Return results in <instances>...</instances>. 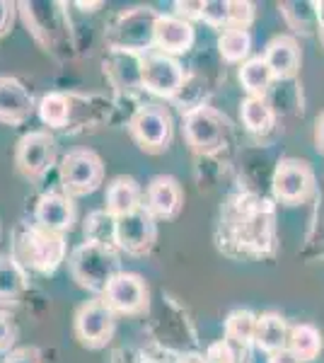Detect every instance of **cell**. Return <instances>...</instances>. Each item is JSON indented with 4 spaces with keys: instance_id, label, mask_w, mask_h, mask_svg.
<instances>
[{
    "instance_id": "4316f807",
    "label": "cell",
    "mask_w": 324,
    "mask_h": 363,
    "mask_svg": "<svg viewBox=\"0 0 324 363\" xmlns=\"http://www.w3.org/2000/svg\"><path fill=\"white\" fill-rule=\"evenodd\" d=\"M85 238L90 240V242L116 247L114 245V218H111L107 211L90 213V218L85 220Z\"/></svg>"
},
{
    "instance_id": "f35d334b",
    "label": "cell",
    "mask_w": 324,
    "mask_h": 363,
    "mask_svg": "<svg viewBox=\"0 0 324 363\" xmlns=\"http://www.w3.org/2000/svg\"><path fill=\"white\" fill-rule=\"evenodd\" d=\"M75 5L82 10H90V13H92V8H102V3H75Z\"/></svg>"
},
{
    "instance_id": "9c48e42d",
    "label": "cell",
    "mask_w": 324,
    "mask_h": 363,
    "mask_svg": "<svg viewBox=\"0 0 324 363\" xmlns=\"http://www.w3.org/2000/svg\"><path fill=\"white\" fill-rule=\"evenodd\" d=\"M75 339L85 349H102L107 347L114 337L116 330V313L111 310L102 298H92V301L82 303L75 310L73 318Z\"/></svg>"
},
{
    "instance_id": "d6a6232c",
    "label": "cell",
    "mask_w": 324,
    "mask_h": 363,
    "mask_svg": "<svg viewBox=\"0 0 324 363\" xmlns=\"http://www.w3.org/2000/svg\"><path fill=\"white\" fill-rule=\"evenodd\" d=\"M15 13H20V10H17V3H10V0H0V37H5V34L13 29Z\"/></svg>"
},
{
    "instance_id": "5bb4252c",
    "label": "cell",
    "mask_w": 324,
    "mask_h": 363,
    "mask_svg": "<svg viewBox=\"0 0 324 363\" xmlns=\"http://www.w3.org/2000/svg\"><path fill=\"white\" fill-rule=\"evenodd\" d=\"M34 223L44 230L66 235L75 225V203L66 191H44L34 206Z\"/></svg>"
},
{
    "instance_id": "f546056e",
    "label": "cell",
    "mask_w": 324,
    "mask_h": 363,
    "mask_svg": "<svg viewBox=\"0 0 324 363\" xmlns=\"http://www.w3.org/2000/svg\"><path fill=\"white\" fill-rule=\"evenodd\" d=\"M255 20V5L242 0H230V27L247 29Z\"/></svg>"
},
{
    "instance_id": "836d02e7",
    "label": "cell",
    "mask_w": 324,
    "mask_h": 363,
    "mask_svg": "<svg viewBox=\"0 0 324 363\" xmlns=\"http://www.w3.org/2000/svg\"><path fill=\"white\" fill-rule=\"evenodd\" d=\"M208 363H235V354L230 349L228 342H218L208 349V356H206Z\"/></svg>"
},
{
    "instance_id": "52a82bcc",
    "label": "cell",
    "mask_w": 324,
    "mask_h": 363,
    "mask_svg": "<svg viewBox=\"0 0 324 363\" xmlns=\"http://www.w3.org/2000/svg\"><path fill=\"white\" fill-rule=\"evenodd\" d=\"M128 133L145 153H164L172 143L174 133L172 114L162 104H143L128 121Z\"/></svg>"
},
{
    "instance_id": "8992f818",
    "label": "cell",
    "mask_w": 324,
    "mask_h": 363,
    "mask_svg": "<svg viewBox=\"0 0 324 363\" xmlns=\"http://www.w3.org/2000/svg\"><path fill=\"white\" fill-rule=\"evenodd\" d=\"M138 80L152 95L174 99L184 87L186 75L177 58L152 49L148 54L138 56Z\"/></svg>"
},
{
    "instance_id": "f1b7e54d",
    "label": "cell",
    "mask_w": 324,
    "mask_h": 363,
    "mask_svg": "<svg viewBox=\"0 0 324 363\" xmlns=\"http://www.w3.org/2000/svg\"><path fill=\"white\" fill-rule=\"evenodd\" d=\"M201 20L211 27H230V0H206L201 3Z\"/></svg>"
},
{
    "instance_id": "8d00e7d4",
    "label": "cell",
    "mask_w": 324,
    "mask_h": 363,
    "mask_svg": "<svg viewBox=\"0 0 324 363\" xmlns=\"http://www.w3.org/2000/svg\"><path fill=\"white\" fill-rule=\"evenodd\" d=\"M315 140H317V148L324 153V112L317 116V124H315Z\"/></svg>"
},
{
    "instance_id": "74e56055",
    "label": "cell",
    "mask_w": 324,
    "mask_h": 363,
    "mask_svg": "<svg viewBox=\"0 0 324 363\" xmlns=\"http://www.w3.org/2000/svg\"><path fill=\"white\" fill-rule=\"evenodd\" d=\"M179 363H208V361L201 359L199 354H186V356H181Z\"/></svg>"
},
{
    "instance_id": "d6986e66",
    "label": "cell",
    "mask_w": 324,
    "mask_h": 363,
    "mask_svg": "<svg viewBox=\"0 0 324 363\" xmlns=\"http://www.w3.org/2000/svg\"><path fill=\"white\" fill-rule=\"evenodd\" d=\"M264 61L269 63L271 73H274L276 80H288L298 73L300 68V49L298 42L293 37H286V34H279L267 44L264 49Z\"/></svg>"
},
{
    "instance_id": "ac0fdd59",
    "label": "cell",
    "mask_w": 324,
    "mask_h": 363,
    "mask_svg": "<svg viewBox=\"0 0 324 363\" xmlns=\"http://www.w3.org/2000/svg\"><path fill=\"white\" fill-rule=\"evenodd\" d=\"M104 203H107V213L111 218H121V216H128L133 211H138L143 203V189L133 177L128 174H119L109 182L107 186V196H104Z\"/></svg>"
},
{
    "instance_id": "83f0119b",
    "label": "cell",
    "mask_w": 324,
    "mask_h": 363,
    "mask_svg": "<svg viewBox=\"0 0 324 363\" xmlns=\"http://www.w3.org/2000/svg\"><path fill=\"white\" fill-rule=\"evenodd\" d=\"M255 330H257V315H252L250 310H238L225 322L228 339H235L240 344L255 342Z\"/></svg>"
},
{
    "instance_id": "8fae6325",
    "label": "cell",
    "mask_w": 324,
    "mask_h": 363,
    "mask_svg": "<svg viewBox=\"0 0 324 363\" xmlns=\"http://www.w3.org/2000/svg\"><path fill=\"white\" fill-rule=\"evenodd\" d=\"M157 240V220L145 206L121 218H114V245L126 255L143 257Z\"/></svg>"
},
{
    "instance_id": "7a4b0ae2",
    "label": "cell",
    "mask_w": 324,
    "mask_h": 363,
    "mask_svg": "<svg viewBox=\"0 0 324 363\" xmlns=\"http://www.w3.org/2000/svg\"><path fill=\"white\" fill-rule=\"evenodd\" d=\"M160 13L152 8H131L123 10L107 25L104 39L111 51L121 54H148L155 46V25Z\"/></svg>"
},
{
    "instance_id": "30bf717a",
    "label": "cell",
    "mask_w": 324,
    "mask_h": 363,
    "mask_svg": "<svg viewBox=\"0 0 324 363\" xmlns=\"http://www.w3.org/2000/svg\"><path fill=\"white\" fill-rule=\"evenodd\" d=\"M58 8H63V5L46 3V0H41V3H37V0L17 3L27 32L37 39V44L44 51H54L61 44L63 34H66V20H63V13Z\"/></svg>"
},
{
    "instance_id": "60d3db41",
    "label": "cell",
    "mask_w": 324,
    "mask_h": 363,
    "mask_svg": "<svg viewBox=\"0 0 324 363\" xmlns=\"http://www.w3.org/2000/svg\"><path fill=\"white\" fill-rule=\"evenodd\" d=\"M0 235H3V228H0Z\"/></svg>"
},
{
    "instance_id": "484cf974",
    "label": "cell",
    "mask_w": 324,
    "mask_h": 363,
    "mask_svg": "<svg viewBox=\"0 0 324 363\" xmlns=\"http://www.w3.org/2000/svg\"><path fill=\"white\" fill-rule=\"evenodd\" d=\"M240 114L252 133H262L274 124V109L267 102V97H247L240 107Z\"/></svg>"
},
{
    "instance_id": "cb8c5ba5",
    "label": "cell",
    "mask_w": 324,
    "mask_h": 363,
    "mask_svg": "<svg viewBox=\"0 0 324 363\" xmlns=\"http://www.w3.org/2000/svg\"><path fill=\"white\" fill-rule=\"evenodd\" d=\"M252 49V37L247 29L240 27H228L218 37V51L228 63H245Z\"/></svg>"
},
{
    "instance_id": "1f68e13d",
    "label": "cell",
    "mask_w": 324,
    "mask_h": 363,
    "mask_svg": "<svg viewBox=\"0 0 324 363\" xmlns=\"http://www.w3.org/2000/svg\"><path fill=\"white\" fill-rule=\"evenodd\" d=\"M5 363H44V359L37 347H20L5 356Z\"/></svg>"
},
{
    "instance_id": "603a6c76",
    "label": "cell",
    "mask_w": 324,
    "mask_h": 363,
    "mask_svg": "<svg viewBox=\"0 0 324 363\" xmlns=\"http://www.w3.org/2000/svg\"><path fill=\"white\" fill-rule=\"evenodd\" d=\"M39 119L51 128H66L73 116V104L70 97L63 92H46L37 104Z\"/></svg>"
},
{
    "instance_id": "7c38bea8",
    "label": "cell",
    "mask_w": 324,
    "mask_h": 363,
    "mask_svg": "<svg viewBox=\"0 0 324 363\" xmlns=\"http://www.w3.org/2000/svg\"><path fill=\"white\" fill-rule=\"evenodd\" d=\"M102 301L116 315H143L150 308V289L143 277L131 272H121L107 286Z\"/></svg>"
},
{
    "instance_id": "d590c367",
    "label": "cell",
    "mask_w": 324,
    "mask_h": 363,
    "mask_svg": "<svg viewBox=\"0 0 324 363\" xmlns=\"http://www.w3.org/2000/svg\"><path fill=\"white\" fill-rule=\"evenodd\" d=\"M269 363H303V361H300L298 356L286 347V349L276 351V354H271L269 356Z\"/></svg>"
},
{
    "instance_id": "ffe728a7",
    "label": "cell",
    "mask_w": 324,
    "mask_h": 363,
    "mask_svg": "<svg viewBox=\"0 0 324 363\" xmlns=\"http://www.w3.org/2000/svg\"><path fill=\"white\" fill-rule=\"evenodd\" d=\"M27 289L25 267L13 255H0V306L15 308Z\"/></svg>"
},
{
    "instance_id": "277c9868",
    "label": "cell",
    "mask_w": 324,
    "mask_h": 363,
    "mask_svg": "<svg viewBox=\"0 0 324 363\" xmlns=\"http://www.w3.org/2000/svg\"><path fill=\"white\" fill-rule=\"evenodd\" d=\"M58 169H61V186L70 199L95 194L104 182V162L90 148L70 150L63 155Z\"/></svg>"
},
{
    "instance_id": "d4e9b609",
    "label": "cell",
    "mask_w": 324,
    "mask_h": 363,
    "mask_svg": "<svg viewBox=\"0 0 324 363\" xmlns=\"http://www.w3.org/2000/svg\"><path fill=\"white\" fill-rule=\"evenodd\" d=\"M288 349H291L300 361L317 359V356H320V351H322V335H320V330H317V327H312V325H296V327H291Z\"/></svg>"
},
{
    "instance_id": "3957f363",
    "label": "cell",
    "mask_w": 324,
    "mask_h": 363,
    "mask_svg": "<svg viewBox=\"0 0 324 363\" xmlns=\"http://www.w3.org/2000/svg\"><path fill=\"white\" fill-rule=\"evenodd\" d=\"M68 242L66 235L51 233L39 228L37 223L25 228L22 238L17 240V255L15 259L22 267L34 269L39 274H54L58 267L66 262Z\"/></svg>"
},
{
    "instance_id": "7402d4cb",
    "label": "cell",
    "mask_w": 324,
    "mask_h": 363,
    "mask_svg": "<svg viewBox=\"0 0 324 363\" xmlns=\"http://www.w3.org/2000/svg\"><path fill=\"white\" fill-rule=\"evenodd\" d=\"M271 80L276 78L271 73L269 63L264 61V56L247 58L242 66H240V83H242L250 97H267Z\"/></svg>"
},
{
    "instance_id": "6da1fadb",
    "label": "cell",
    "mask_w": 324,
    "mask_h": 363,
    "mask_svg": "<svg viewBox=\"0 0 324 363\" xmlns=\"http://www.w3.org/2000/svg\"><path fill=\"white\" fill-rule=\"evenodd\" d=\"M68 269L70 277L80 289L99 296H104V291L114 281V277L121 274L116 250L109 247V245L90 242V240L73 247V252L68 255Z\"/></svg>"
},
{
    "instance_id": "e0dca14e",
    "label": "cell",
    "mask_w": 324,
    "mask_h": 363,
    "mask_svg": "<svg viewBox=\"0 0 324 363\" xmlns=\"http://www.w3.org/2000/svg\"><path fill=\"white\" fill-rule=\"evenodd\" d=\"M194 27L179 15H160L155 25V46L167 56L186 54L194 44Z\"/></svg>"
},
{
    "instance_id": "e575fe53",
    "label": "cell",
    "mask_w": 324,
    "mask_h": 363,
    "mask_svg": "<svg viewBox=\"0 0 324 363\" xmlns=\"http://www.w3.org/2000/svg\"><path fill=\"white\" fill-rule=\"evenodd\" d=\"M177 15L189 20V17H201V3H177Z\"/></svg>"
},
{
    "instance_id": "2e32d148",
    "label": "cell",
    "mask_w": 324,
    "mask_h": 363,
    "mask_svg": "<svg viewBox=\"0 0 324 363\" xmlns=\"http://www.w3.org/2000/svg\"><path fill=\"white\" fill-rule=\"evenodd\" d=\"M37 109L32 92L17 78L0 75V124L5 126H20L32 116Z\"/></svg>"
},
{
    "instance_id": "4fadbf2b",
    "label": "cell",
    "mask_w": 324,
    "mask_h": 363,
    "mask_svg": "<svg viewBox=\"0 0 324 363\" xmlns=\"http://www.w3.org/2000/svg\"><path fill=\"white\" fill-rule=\"evenodd\" d=\"M315 189V174L305 160L286 157L274 169V194L284 203L305 201Z\"/></svg>"
},
{
    "instance_id": "4dcf8cb0",
    "label": "cell",
    "mask_w": 324,
    "mask_h": 363,
    "mask_svg": "<svg viewBox=\"0 0 324 363\" xmlns=\"http://www.w3.org/2000/svg\"><path fill=\"white\" fill-rule=\"evenodd\" d=\"M17 339V327L13 322V315L8 310H0V354L8 356L15 347Z\"/></svg>"
},
{
    "instance_id": "9a60e30c",
    "label": "cell",
    "mask_w": 324,
    "mask_h": 363,
    "mask_svg": "<svg viewBox=\"0 0 324 363\" xmlns=\"http://www.w3.org/2000/svg\"><path fill=\"white\" fill-rule=\"evenodd\" d=\"M184 206V191L172 174H157L145 189V208L155 216V220H172Z\"/></svg>"
},
{
    "instance_id": "5b68a950",
    "label": "cell",
    "mask_w": 324,
    "mask_h": 363,
    "mask_svg": "<svg viewBox=\"0 0 324 363\" xmlns=\"http://www.w3.org/2000/svg\"><path fill=\"white\" fill-rule=\"evenodd\" d=\"M228 121L213 107H191L184 112V140L196 155H216L225 145Z\"/></svg>"
},
{
    "instance_id": "44dd1931",
    "label": "cell",
    "mask_w": 324,
    "mask_h": 363,
    "mask_svg": "<svg viewBox=\"0 0 324 363\" xmlns=\"http://www.w3.org/2000/svg\"><path fill=\"white\" fill-rule=\"evenodd\" d=\"M288 337H291V330L284 322L281 315L267 313L262 318H257V330H255V344L267 354H276V351L288 347Z\"/></svg>"
},
{
    "instance_id": "ab89813d",
    "label": "cell",
    "mask_w": 324,
    "mask_h": 363,
    "mask_svg": "<svg viewBox=\"0 0 324 363\" xmlns=\"http://www.w3.org/2000/svg\"><path fill=\"white\" fill-rule=\"evenodd\" d=\"M320 34H322V44H324V25L320 27Z\"/></svg>"
},
{
    "instance_id": "ba28073f",
    "label": "cell",
    "mask_w": 324,
    "mask_h": 363,
    "mask_svg": "<svg viewBox=\"0 0 324 363\" xmlns=\"http://www.w3.org/2000/svg\"><path fill=\"white\" fill-rule=\"evenodd\" d=\"M58 145L56 138L44 128L29 131L20 136L15 145V165L17 172L29 182H41L49 174V169L56 165Z\"/></svg>"
}]
</instances>
